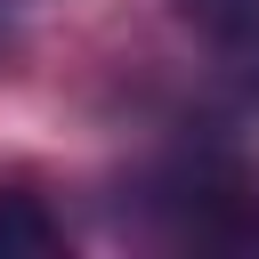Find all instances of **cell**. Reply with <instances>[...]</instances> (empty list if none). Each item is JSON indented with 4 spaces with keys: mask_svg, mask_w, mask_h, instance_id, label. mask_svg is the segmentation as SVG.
Returning <instances> with one entry per match:
<instances>
[{
    "mask_svg": "<svg viewBox=\"0 0 259 259\" xmlns=\"http://www.w3.org/2000/svg\"><path fill=\"white\" fill-rule=\"evenodd\" d=\"M65 227L32 202V194H0V259H57Z\"/></svg>",
    "mask_w": 259,
    "mask_h": 259,
    "instance_id": "6da1fadb",
    "label": "cell"
},
{
    "mask_svg": "<svg viewBox=\"0 0 259 259\" xmlns=\"http://www.w3.org/2000/svg\"><path fill=\"white\" fill-rule=\"evenodd\" d=\"M186 16H194L219 49H251V40H259V0H186Z\"/></svg>",
    "mask_w": 259,
    "mask_h": 259,
    "instance_id": "7a4b0ae2",
    "label": "cell"
}]
</instances>
